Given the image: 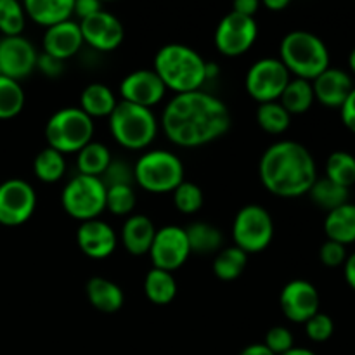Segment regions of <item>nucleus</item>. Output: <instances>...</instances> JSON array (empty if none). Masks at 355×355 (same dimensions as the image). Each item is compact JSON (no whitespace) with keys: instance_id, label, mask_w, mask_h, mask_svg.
<instances>
[{"instance_id":"nucleus-1","label":"nucleus","mask_w":355,"mask_h":355,"mask_svg":"<svg viewBox=\"0 0 355 355\" xmlns=\"http://www.w3.org/2000/svg\"><path fill=\"white\" fill-rule=\"evenodd\" d=\"M231 127V113L218 97L196 90L179 94L163 111L165 135L180 148H200L220 139Z\"/></svg>"},{"instance_id":"nucleus-2","label":"nucleus","mask_w":355,"mask_h":355,"mask_svg":"<svg viewBox=\"0 0 355 355\" xmlns=\"http://www.w3.org/2000/svg\"><path fill=\"white\" fill-rule=\"evenodd\" d=\"M260 180L274 196L300 198L318 180L311 151L295 141H281L267 148L260 158Z\"/></svg>"},{"instance_id":"nucleus-3","label":"nucleus","mask_w":355,"mask_h":355,"mask_svg":"<svg viewBox=\"0 0 355 355\" xmlns=\"http://www.w3.org/2000/svg\"><path fill=\"white\" fill-rule=\"evenodd\" d=\"M155 73L165 89L179 94L196 92L207 82V61L182 44L163 45L155 58Z\"/></svg>"},{"instance_id":"nucleus-4","label":"nucleus","mask_w":355,"mask_h":355,"mask_svg":"<svg viewBox=\"0 0 355 355\" xmlns=\"http://www.w3.org/2000/svg\"><path fill=\"white\" fill-rule=\"evenodd\" d=\"M279 61L297 78L314 82L329 68V51L324 42L309 31H291L283 38L279 47Z\"/></svg>"},{"instance_id":"nucleus-5","label":"nucleus","mask_w":355,"mask_h":355,"mask_svg":"<svg viewBox=\"0 0 355 355\" xmlns=\"http://www.w3.org/2000/svg\"><path fill=\"white\" fill-rule=\"evenodd\" d=\"M94 137V120L80 107H64L49 118L45 125V139L49 148L61 155L78 153Z\"/></svg>"},{"instance_id":"nucleus-6","label":"nucleus","mask_w":355,"mask_h":355,"mask_svg":"<svg viewBox=\"0 0 355 355\" xmlns=\"http://www.w3.org/2000/svg\"><path fill=\"white\" fill-rule=\"evenodd\" d=\"M110 130L118 144L137 151L151 144L158 125L151 110L121 101L110 116Z\"/></svg>"},{"instance_id":"nucleus-7","label":"nucleus","mask_w":355,"mask_h":355,"mask_svg":"<svg viewBox=\"0 0 355 355\" xmlns=\"http://www.w3.org/2000/svg\"><path fill=\"white\" fill-rule=\"evenodd\" d=\"M135 182L149 193H173L184 182V166L173 153L155 149L137 159Z\"/></svg>"},{"instance_id":"nucleus-8","label":"nucleus","mask_w":355,"mask_h":355,"mask_svg":"<svg viewBox=\"0 0 355 355\" xmlns=\"http://www.w3.org/2000/svg\"><path fill=\"white\" fill-rule=\"evenodd\" d=\"M106 193L107 189L103 180L78 173L62 189V208L69 217L76 220H94L106 208Z\"/></svg>"},{"instance_id":"nucleus-9","label":"nucleus","mask_w":355,"mask_h":355,"mask_svg":"<svg viewBox=\"0 0 355 355\" xmlns=\"http://www.w3.org/2000/svg\"><path fill=\"white\" fill-rule=\"evenodd\" d=\"M232 238L234 246L243 250L246 255L263 252L274 238L272 217L260 205H246L236 214Z\"/></svg>"},{"instance_id":"nucleus-10","label":"nucleus","mask_w":355,"mask_h":355,"mask_svg":"<svg viewBox=\"0 0 355 355\" xmlns=\"http://www.w3.org/2000/svg\"><path fill=\"white\" fill-rule=\"evenodd\" d=\"M290 80V71L279 59L263 58L250 68L246 75V90L257 103H276Z\"/></svg>"},{"instance_id":"nucleus-11","label":"nucleus","mask_w":355,"mask_h":355,"mask_svg":"<svg viewBox=\"0 0 355 355\" xmlns=\"http://www.w3.org/2000/svg\"><path fill=\"white\" fill-rule=\"evenodd\" d=\"M259 37V28H257L255 17L243 16V14L231 10L222 17L215 30V45L218 52H222L227 58L245 54L252 49Z\"/></svg>"},{"instance_id":"nucleus-12","label":"nucleus","mask_w":355,"mask_h":355,"mask_svg":"<svg viewBox=\"0 0 355 355\" xmlns=\"http://www.w3.org/2000/svg\"><path fill=\"white\" fill-rule=\"evenodd\" d=\"M37 194L33 187L21 179H10L0 184V224L16 227L33 215Z\"/></svg>"},{"instance_id":"nucleus-13","label":"nucleus","mask_w":355,"mask_h":355,"mask_svg":"<svg viewBox=\"0 0 355 355\" xmlns=\"http://www.w3.org/2000/svg\"><path fill=\"white\" fill-rule=\"evenodd\" d=\"M149 255L155 263V269L166 270V272L180 269L191 255L186 231L177 225H166L156 231Z\"/></svg>"},{"instance_id":"nucleus-14","label":"nucleus","mask_w":355,"mask_h":355,"mask_svg":"<svg viewBox=\"0 0 355 355\" xmlns=\"http://www.w3.org/2000/svg\"><path fill=\"white\" fill-rule=\"evenodd\" d=\"M80 31H82L83 44H89L90 47L103 52L120 47L125 37V28L121 21L104 9L80 21Z\"/></svg>"},{"instance_id":"nucleus-15","label":"nucleus","mask_w":355,"mask_h":355,"mask_svg":"<svg viewBox=\"0 0 355 355\" xmlns=\"http://www.w3.org/2000/svg\"><path fill=\"white\" fill-rule=\"evenodd\" d=\"M319 298L318 288L305 279L290 281L283 288L279 297V305L283 314L291 322H307L319 312Z\"/></svg>"},{"instance_id":"nucleus-16","label":"nucleus","mask_w":355,"mask_h":355,"mask_svg":"<svg viewBox=\"0 0 355 355\" xmlns=\"http://www.w3.org/2000/svg\"><path fill=\"white\" fill-rule=\"evenodd\" d=\"M38 54L31 42L19 37H3L0 40V73L19 82L37 68Z\"/></svg>"},{"instance_id":"nucleus-17","label":"nucleus","mask_w":355,"mask_h":355,"mask_svg":"<svg viewBox=\"0 0 355 355\" xmlns=\"http://www.w3.org/2000/svg\"><path fill=\"white\" fill-rule=\"evenodd\" d=\"M165 85L155 73V69L132 71L120 83L121 101L135 104V106L148 107V110L158 104L165 97Z\"/></svg>"},{"instance_id":"nucleus-18","label":"nucleus","mask_w":355,"mask_h":355,"mask_svg":"<svg viewBox=\"0 0 355 355\" xmlns=\"http://www.w3.org/2000/svg\"><path fill=\"white\" fill-rule=\"evenodd\" d=\"M76 241L80 250L90 259H106L116 248V234L113 229L97 218L89 222H82L76 231Z\"/></svg>"},{"instance_id":"nucleus-19","label":"nucleus","mask_w":355,"mask_h":355,"mask_svg":"<svg viewBox=\"0 0 355 355\" xmlns=\"http://www.w3.org/2000/svg\"><path fill=\"white\" fill-rule=\"evenodd\" d=\"M314 97L328 107H342L354 90V82L347 71L329 66L312 82Z\"/></svg>"},{"instance_id":"nucleus-20","label":"nucleus","mask_w":355,"mask_h":355,"mask_svg":"<svg viewBox=\"0 0 355 355\" xmlns=\"http://www.w3.org/2000/svg\"><path fill=\"white\" fill-rule=\"evenodd\" d=\"M82 45L83 37L80 24L71 19L47 28L44 35V52L59 61H66L75 55L82 49Z\"/></svg>"},{"instance_id":"nucleus-21","label":"nucleus","mask_w":355,"mask_h":355,"mask_svg":"<svg viewBox=\"0 0 355 355\" xmlns=\"http://www.w3.org/2000/svg\"><path fill=\"white\" fill-rule=\"evenodd\" d=\"M155 234L156 229L151 218L146 215H132L121 229V241L130 255L141 257L149 253Z\"/></svg>"},{"instance_id":"nucleus-22","label":"nucleus","mask_w":355,"mask_h":355,"mask_svg":"<svg viewBox=\"0 0 355 355\" xmlns=\"http://www.w3.org/2000/svg\"><path fill=\"white\" fill-rule=\"evenodd\" d=\"M75 0H26L24 14L42 26H55L73 16Z\"/></svg>"},{"instance_id":"nucleus-23","label":"nucleus","mask_w":355,"mask_h":355,"mask_svg":"<svg viewBox=\"0 0 355 355\" xmlns=\"http://www.w3.org/2000/svg\"><path fill=\"white\" fill-rule=\"evenodd\" d=\"M87 298L94 309L106 314H113L123 307V291L113 281L106 277H90L87 283Z\"/></svg>"},{"instance_id":"nucleus-24","label":"nucleus","mask_w":355,"mask_h":355,"mask_svg":"<svg viewBox=\"0 0 355 355\" xmlns=\"http://www.w3.org/2000/svg\"><path fill=\"white\" fill-rule=\"evenodd\" d=\"M324 232L329 241L347 246L355 243V205L345 203L336 210L328 211Z\"/></svg>"},{"instance_id":"nucleus-25","label":"nucleus","mask_w":355,"mask_h":355,"mask_svg":"<svg viewBox=\"0 0 355 355\" xmlns=\"http://www.w3.org/2000/svg\"><path fill=\"white\" fill-rule=\"evenodd\" d=\"M116 99H114L111 89H107L104 83H90L85 87L80 97V110L90 118H104L111 116V113L116 107Z\"/></svg>"},{"instance_id":"nucleus-26","label":"nucleus","mask_w":355,"mask_h":355,"mask_svg":"<svg viewBox=\"0 0 355 355\" xmlns=\"http://www.w3.org/2000/svg\"><path fill=\"white\" fill-rule=\"evenodd\" d=\"M184 231H186L191 253H198V255L215 253L224 243L222 232L208 222H194Z\"/></svg>"},{"instance_id":"nucleus-27","label":"nucleus","mask_w":355,"mask_h":355,"mask_svg":"<svg viewBox=\"0 0 355 355\" xmlns=\"http://www.w3.org/2000/svg\"><path fill=\"white\" fill-rule=\"evenodd\" d=\"M314 101L315 97L314 89H312V82H307V80L302 78L290 80V83H288L286 89L283 90V94L279 97V104L290 114L307 113Z\"/></svg>"},{"instance_id":"nucleus-28","label":"nucleus","mask_w":355,"mask_h":355,"mask_svg":"<svg viewBox=\"0 0 355 355\" xmlns=\"http://www.w3.org/2000/svg\"><path fill=\"white\" fill-rule=\"evenodd\" d=\"M144 293L153 304L166 305L175 298L177 295V281L172 272L155 269L153 267L144 279Z\"/></svg>"},{"instance_id":"nucleus-29","label":"nucleus","mask_w":355,"mask_h":355,"mask_svg":"<svg viewBox=\"0 0 355 355\" xmlns=\"http://www.w3.org/2000/svg\"><path fill=\"white\" fill-rule=\"evenodd\" d=\"M111 153L103 142H89L83 149L78 151V159H76V165H78L80 175H89V177H97L99 179L104 173V170L107 168V165L111 163Z\"/></svg>"},{"instance_id":"nucleus-30","label":"nucleus","mask_w":355,"mask_h":355,"mask_svg":"<svg viewBox=\"0 0 355 355\" xmlns=\"http://www.w3.org/2000/svg\"><path fill=\"white\" fill-rule=\"evenodd\" d=\"M311 200L318 205L319 208L326 211H331L340 208L342 205L349 203V189L331 182L329 179L322 177L314 182V186L309 191Z\"/></svg>"},{"instance_id":"nucleus-31","label":"nucleus","mask_w":355,"mask_h":355,"mask_svg":"<svg viewBox=\"0 0 355 355\" xmlns=\"http://www.w3.org/2000/svg\"><path fill=\"white\" fill-rule=\"evenodd\" d=\"M248 255L238 246L224 248L217 253L214 260V274L220 281H234L245 272Z\"/></svg>"},{"instance_id":"nucleus-32","label":"nucleus","mask_w":355,"mask_h":355,"mask_svg":"<svg viewBox=\"0 0 355 355\" xmlns=\"http://www.w3.org/2000/svg\"><path fill=\"white\" fill-rule=\"evenodd\" d=\"M33 172L42 182L52 184L62 179L66 173L64 155L52 148H45L37 155L33 162Z\"/></svg>"},{"instance_id":"nucleus-33","label":"nucleus","mask_w":355,"mask_h":355,"mask_svg":"<svg viewBox=\"0 0 355 355\" xmlns=\"http://www.w3.org/2000/svg\"><path fill=\"white\" fill-rule=\"evenodd\" d=\"M326 179L350 189L355 184V156L347 151L333 153L326 162Z\"/></svg>"},{"instance_id":"nucleus-34","label":"nucleus","mask_w":355,"mask_h":355,"mask_svg":"<svg viewBox=\"0 0 355 355\" xmlns=\"http://www.w3.org/2000/svg\"><path fill=\"white\" fill-rule=\"evenodd\" d=\"M257 123L267 134L279 135L290 128L291 114L281 106L279 101H276V103H263L257 110Z\"/></svg>"},{"instance_id":"nucleus-35","label":"nucleus","mask_w":355,"mask_h":355,"mask_svg":"<svg viewBox=\"0 0 355 355\" xmlns=\"http://www.w3.org/2000/svg\"><path fill=\"white\" fill-rule=\"evenodd\" d=\"M24 106V90L19 82L0 75V120L17 116Z\"/></svg>"},{"instance_id":"nucleus-36","label":"nucleus","mask_w":355,"mask_h":355,"mask_svg":"<svg viewBox=\"0 0 355 355\" xmlns=\"http://www.w3.org/2000/svg\"><path fill=\"white\" fill-rule=\"evenodd\" d=\"M23 6L16 0H0V31L6 37H19L24 30Z\"/></svg>"},{"instance_id":"nucleus-37","label":"nucleus","mask_w":355,"mask_h":355,"mask_svg":"<svg viewBox=\"0 0 355 355\" xmlns=\"http://www.w3.org/2000/svg\"><path fill=\"white\" fill-rule=\"evenodd\" d=\"M203 191L200 189V186L193 182H186L184 180L175 191H173V203H175L177 210L182 211V214L191 215L196 214L203 207Z\"/></svg>"},{"instance_id":"nucleus-38","label":"nucleus","mask_w":355,"mask_h":355,"mask_svg":"<svg viewBox=\"0 0 355 355\" xmlns=\"http://www.w3.org/2000/svg\"><path fill=\"white\" fill-rule=\"evenodd\" d=\"M137 198L132 186L110 187L106 193V208L114 215H127L134 210Z\"/></svg>"},{"instance_id":"nucleus-39","label":"nucleus","mask_w":355,"mask_h":355,"mask_svg":"<svg viewBox=\"0 0 355 355\" xmlns=\"http://www.w3.org/2000/svg\"><path fill=\"white\" fill-rule=\"evenodd\" d=\"M99 179L103 180L106 189L116 186H132L135 180L134 168L125 159H111V163Z\"/></svg>"},{"instance_id":"nucleus-40","label":"nucleus","mask_w":355,"mask_h":355,"mask_svg":"<svg viewBox=\"0 0 355 355\" xmlns=\"http://www.w3.org/2000/svg\"><path fill=\"white\" fill-rule=\"evenodd\" d=\"M305 331H307V336L312 342L322 343L331 338L333 331H335V324H333V319L328 314L318 312L314 318L305 322Z\"/></svg>"},{"instance_id":"nucleus-41","label":"nucleus","mask_w":355,"mask_h":355,"mask_svg":"<svg viewBox=\"0 0 355 355\" xmlns=\"http://www.w3.org/2000/svg\"><path fill=\"white\" fill-rule=\"evenodd\" d=\"M263 345L274 355H281L293 349V335L284 326H274V328H270L267 331L266 343Z\"/></svg>"},{"instance_id":"nucleus-42","label":"nucleus","mask_w":355,"mask_h":355,"mask_svg":"<svg viewBox=\"0 0 355 355\" xmlns=\"http://www.w3.org/2000/svg\"><path fill=\"white\" fill-rule=\"evenodd\" d=\"M319 259L329 269H335V267H340L345 263L347 260V250L345 246L340 245V243L335 241H326L324 245L321 246V252H319Z\"/></svg>"},{"instance_id":"nucleus-43","label":"nucleus","mask_w":355,"mask_h":355,"mask_svg":"<svg viewBox=\"0 0 355 355\" xmlns=\"http://www.w3.org/2000/svg\"><path fill=\"white\" fill-rule=\"evenodd\" d=\"M62 64H64V61H59V59L52 58V55L45 54V52H42L37 59V68L40 69L44 75L51 76V78H55V76L61 75Z\"/></svg>"},{"instance_id":"nucleus-44","label":"nucleus","mask_w":355,"mask_h":355,"mask_svg":"<svg viewBox=\"0 0 355 355\" xmlns=\"http://www.w3.org/2000/svg\"><path fill=\"white\" fill-rule=\"evenodd\" d=\"M103 9L97 0H75V7H73V14L80 17V21L85 19V17L92 16V14L99 12Z\"/></svg>"},{"instance_id":"nucleus-45","label":"nucleus","mask_w":355,"mask_h":355,"mask_svg":"<svg viewBox=\"0 0 355 355\" xmlns=\"http://www.w3.org/2000/svg\"><path fill=\"white\" fill-rule=\"evenodd\" d=\"M342 110V121L349 130H352L355 134V87L350 92V96L347 97V101L343 103V106L340 107Z\"/></svg>"},{"instance_id":"nucleus-46","label":"nucleus","mask_w":355,"mask_h":355,"mask_svg":"<svg viewBox=\"0 0 355 355\" xmlns=\"http://www.w3.org/2000/svg\"><path fill=\"white\" fill-rule=\"evenodd\" d=\"M259 7L260 6L257 0H238V2L232 6V10H234V12L243 14V16L253 17L257 10H259Z\"/></svg>"},{"instance_id":"nucleus-47","label":"nucleus","mask_w":355,"mask_h":355,"mask_svg":"<svg viewBox=\"0 0 355 355\" xmlns=\"http://www.w3.org/2000/svg\"><path fill=\"white\" fill-rule=\"evenodd\" d=\"M343 272H345L347 284L355 291V253L347 257L345 263H343Z\"/></svg>"},{"instance_id":"nucleus-48","label":"nucleus","mask_w":355,"mask_h":355,"mask_svg":"<svg viewBox=\"0 0 355 355\" xmlns=\"http://www.w3.org/2000/svg\"><path fill=\"white\" fill-rule=\"evenodd\" d=\"M239 355H274V354L270 352L263 343H253V345H248L246 349H243Z\"/></svg>"},{"instance_id":"nucleus-49","label":"nucleus","mask_w":355,"mask_h":355,"mask_svg":"<svg viewBox=\"0 0 355 355\" xmlns=\"http://www.w3.org/2000/svg\"><path fill=\"white\" fill-rule=\"evenodd\" d=\"M263 6L270 10H283L290 6V0H266Z\"/></svg>"},{"instance_id":"nucleus-50","label":"nucleus","mask_w":355,"mask_h":355,"mask_svg":"<svg viewBox=\"0 0 355 355\" xmlns=\"http://www.w3.org/2000/svg\"><path fill=\"white\" fill-rule=\"evenodd\" d=\"M281 355H315L312 350L309 349H300V347H293L291 350H288V352L281 354Z\"/></svg>"},{"instance_id":"nucleus-51","label":"nucleus","mask_w":355,"mask_h":355,"mask_svg":"<svg viewBox=\"0 0 355 355\" xmlns=\"http://www.w3.org/2000/svg\"><path fill=\"white\" fill-rule=\"evenodd\" d=\"M349 64H350V69L355 73V49L350 52V55H349Z\"/></svg>"}]
</instances>
